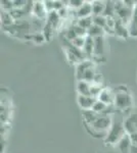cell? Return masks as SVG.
<instances>
[{"instance_id":"cell-1","label":"cell","mask_w":137,"mask_h":153,"mask_svg":"<svg viewBox=\"0 0 137 153\" xmlns=\"http://www.w3.org/2000/svg\"><path fill=\"white\" fill-rule=\"evenodd\" d=\"M114 120L112 118V115L109 114H99L98 117L92 123L91 125L86 126L87 132L94 138H104L108 135Z\"/></svg>"},{"instance_id":"cell-2","label":"cell","mask_w":137,"mask_h":153,"mask_svg":"<svg viewBox=\"0 0 137 153\" xmlns=\"http://www.w3.org/2000/svg\"><path fill=\"white\" fill-rule=\"evenodd\" d=\"M115 90V107L118 110H127L133 106V96L128 87L120 85Z\"/></svg>"},{"instance_id":"cell-3","label":"cell","mask_w":137,"mask_h":153,"mask_svg":"<svg viewBox=\"0 0 137 153\" xmlns=\"http://www.w3.org/2000/svg\"><path fill=\"white\" fill-rule=\"evenodd\" d=\"M127 134L124 123L114 122L109 129L106 137L103 139L106 146L116 147V145L122 140V138Z\"/></svg>"},{"instance_id":"cell-4","label":"cell","mask_w":137,"mask_h":153,"mask_svg":"<svg viewBox=\"0 0 137 153\" xmlns=\"http://www.w3.org/2000/svg\"><path fill=\"white\" fill-rule=\"evenodd\" d=\"M64 51L66 53L67 60L72 65L76 66L79 62L87 59V56L85 55L84 51L81 50V49L76 48L69 41H66V43L64 44Z\"/></svg>"},{"instance_id":"cell-5","label":"cell","mask_w":137,"mask_h":153,"mask_svg":"<svg viewBox=\"0 0 137 153\" xmlns=\"http://www.w3.org/2000/svg\"><path fill=\"white\" fill-rule=\"evenodd\" d=\"M106 52V36L94 38V52L92 60L96 62L97 60H104V54Z\"/></svg>"},{"instance_id":"cell-6","label":"cell","mask_w":137,"mask_h":153,"mask_svg":"<svg viewBox=\"0 0 137 153\" xmlns=\"http://www.w3.org/2000/svg\"><path fill=\"white\" fill-rule=\"evenodd\" d=\"M93 66H95V62L92 59L89 58L79 62L78 65L75 66V76H76L77 81L83 80L84 74L86 73V71L89 70L90 68H93Z\"/></svg>"},{"instance_id":"cell-7","label":"cell","mask_w":137,"mask_h":153,"mask_svg":"<svg viewBox=\"0 0 137 153\" xmlns=\"http://www.w3.org/2000/svg\"><path fill=\"white\" fill-rule=\"evenodd\" d=\"M48 16L45 6H44L43 1H34L33 3V8H32V16L34 18L41 19V21H45Z\"/></svg>"},{"instance_id":"cell-8","label":"cell","mask_w":137,"mask_h":153,"mask_svg":"<svg viewBox=\"0 0 137 153\" xmlns=\"http://www.w3.org/2000/svg\"><path fill=\"white\" fill-rule=\"evenodd\" d=\"M96 98L92 96H83V95H77V103L79 107L82 109V111L85 110H92L94 104L96 102Z\"/></svg>"},{"instance_id":"cell-9","label":"cell","mask_w":137,"mask_h":153,"mask_svg":"<svg viewBox=\"0 0 137 153\" xmlns=\"http://www.w3.org/2000/svg\"><path fill=\"white\" fill-rule=\"evenodd\" d=\"M97 100L103 102L104 104L109 106H114L115 105V90L112 88L103 87V91L100 92Z\"/></svg>"},{"instance_id":"cell-10","label":"cell","mask_w":137,"mask_h":153,"mask_svg":"<svg viewBox=\"0 0 137 153\" xmlns=\"http://www.w3.org/2000/svg\"><path fill=\"white\" fill-rule=\"evenodd\" d=\"M132 139H131V136L129 134H126L122 138V140L118 144L116 145V149L118 150V153H130L131 147H132Z\"/></svg>"},{"instance_id":"cell-11","label":"cell","mask_w":137,"mask_h":153,"mask_svg":"<svg viewBox=\"0 0 137 153\" xmlns=\"http://www.w3.org/2000/svg\"><path fill=\"white\" fill-rule=\"evenodd\" d=\"M93 16V9H92V1H85L78 10H76V19H84Z\"/></svg>"},{"instance_id":"cell-12","label":"cell","mask_w":137,"mask_h":153,"mask_svg":"<svg viewBox=\"0 0 137 153\" xmlns=\"http://www.w3.org/2000/svg\"><path fill=\"white\" fill-rule=\"evenodd\" d=\"M114 35L117 37H120V38H123V39H127L128 37H130L128 27H127L125 24L122 23L120 19H117V23L114 29Z\"/></svg>"},{"instance_id":"cell-13","label":"cell","mask_w":137,"mask_h":153,"mask_svg":"<svg viewBox=\"0 0 137 153\" xmlns=\"http://www.w3.org/2000/svg\"><path fill=\"white\" fill-rule=\"evenodd\" d=\"M90 88H91L90 83L86 82V81H84V80L77 81V84H76L77 95L90 96Z\"/></svg>"},{"instance_id":"cell-14","label":"cell","mask_w":137,"mask_h":153,"mask_svg":"<svg viewBox=\"0 0 137 153\" xmlns=\"http://www.w3.org/2000/svg\"><path fill=\"white\" fill-rule=\"evenodd\" d=\"M128 30L130 37H137V2L134 5L130 23L128 25Z\"/></svg>"},{"instance_id":"cell-15","label":"cell","mask_w":137,"mask_h":153,"mask_svg":"<svg viewBox=\"0 0 137 153\" xmlns=\"http://www.w3.org/2000/svg\"><path fill=\"white\" fill-rule=\"evenodd\" d=\"M83 51L85 53V55L87 56V58L92 59L93 58V52H94V39L91 37L87 36L86 37V41H85V45H84Z\"/></svg>"},{"instance_id":"cell-16","label":"cell","mask_w":137,"mask_h":153,"mask_svg":"<svg viewBox=\"0 0 137 153\" xmlns=\"http://www.w3.org/2000/svg\"><path fill=\"white\" fill-rule=\"evenodd\" d=\"M92 9H93V16H103L104 10H106V1L93 0Z\"/></svg>"},{"instance_id":"cell-17","label":"cell","mask_w":137,"mask_h":153,"mask_svg":"<svg viewBox=\"0 0 137 153\" xmlns=\"http://www.w3.org/2000/svg\"><path fill=\"white\" fill-rule=\"evenodd\" d=\"M106 31L104 29L100 28V27L96 26V25H92L90 28L87 31V36L91 37V38H97V37H101V36H106Z\"/></svg>"},{"instance_id":"cell-18","label":"cell","mask_w":137,"mask_h":153,"mask_svg":"<svg viewBox=\"0 0 137 153\" xmlns=\"http://www.w3.org/2000/svg\"><path fill=\"white\" fill-rule=\"evenodd\" d=\"M1 22L3 25L4 29H7L9 27L13 26L16 21L12 18V16L10 14V12H6V11H2L1 12Z\"/></svg>"},{"instance_id":"cell-19","label":"cell","mask_w":137,"mask_h":153,"mask_svg":"<svg viewBox=\"0 0 137 153\" xmlns=\"http://www.w3.org/2000/svg\"><path fill=\"white\" fill-rule=\"evenodd\" d=\"M77 25H79L82 28H84L85 30L88 31V29L93 25V16H88V18H84V19H79L76 22Z\"/></svg>"},{"instance_id":"cell-20","label":"cell","mask_w":137,"mask_h":153,"mask_svg":"<svg viewBox=\"0 0 137 153\" xmlns=\"http://www.w3.org/2000/svg\"><path fill=\"white\" fill-rule=\"evenodd\" d=\"M104 16H116V7L115 1H106V10L103 13Z\"/></svg>"},{"instance_id":"cell-21","label":"cell","mask_w":137,"mask_h":153,"mask_svg":"<svg viewBox=\"0 0 137 153\" xmlns=\"http://www.w3.org/2000/svg\"><path fill=\"white\" fill-rule=\"evenodd\" d=\"M97 71H96V68L95 66H93V68H90L89 70L86 71V73L84 74V76H83V80L86 81V82L92 84L94 81V78H95Z\"/></svg>"},{"instance_id":"cell-22","label":"cell","mask_w":137,"mask_h":153,"mask_svg":"<svg viewBox=\"0 0 137 153\" xmlns=\"http://www.w3.org/2000/svg\"><path fill=\"white\" fill-rule=\"evenodd\" d=\"M29 39L32 42H34L35 44H42L43 42L46 41L45 36H44V34L42 33V32H38V33L31 34V35L29 36Z\"/></svg>"},{"instance_id":"cell-23","label":"cell","mask_w":137,"mask_h":153,"mask_svg":"<svg viewBox=\"0 0 137 153\" xmlns=\"http://www.w3.org/2000/svg\"><path fill=\"white\" fill-rule=\"evenodd\" d=\"M93 25L106 29V16H93Z\"/></svg>"},{"instance_id":"cell-24","label":"cell","mask_w":137,"mask_h":153,"mask_svg":"<svg viewBox=\"0 0 137 153\" xmlns=\"http://www.w3.org/2000/svg\"><path fill=\"white\" fill-rule=\"evenodd\" d=\"M103 86L101 85H96V84H91V88H90V96L94 98H98L100 92L103 91Z\"/></svg>"},{"instance_id":"cell-25","label":"cell","mask_w":137,"mask_h":153,"mask_svg":"<svg viewBox=\"0 0 137 153\" xmlns=\"http://www.w3.org/2000/svg\"><path fill=\"white\" fill-rule=\"evenodd\" d=\"M2 11L10 12L14 9L13 6V0H2L1 1Z\"/></svg>"},{"instance_id":"cell-26","label":"cell","mask_w":137,"mask_h":153,"mask_svg":"<svg viewBox=\"0 0 137 153\" xmlns=\"http://www.w3.org/2000/svg\"><path fill=\"white\" fill-rule=\"evenodd\" d=\"M85 41H86V37H77L75 40L71 42V43H72V45L75 46L76 48L83 50L84 45H85Z\"/></svg>"},{"instance_id":"cell-27","label":"cell","mask_w":137,"mask_h":153,"mask_svg":"<svg viewBox=\"0 0 137 153\" xmlns=\"http://www.w3.org/2000/svg\"><path fill=\"white\" fill-rule=\"evenodd\" d=\"M73 29H74L75 33H76V35L78 37H87V30L82 28V27H80L79 25H77L76 23L73 25Z\"/></svg>"},{"instance_id":"cell-28","label":"cell","mask_w":137,"mask_h":153,"mask_svg":"<svg viewBox=\"0 0 137 153\" xmlns=\"http://www.w3.org/2000/svg\"><path fill=\"white\" fill-rule=\"evenodd\" d=\"M84 3H85V1H83V0H71V1H69L68 7L69 8L74 9V10L76 11V10H78Z\"/></svg>"},{"instance_id":"cell-29","label":"cell","mask_w":137,"mask_h":153,"mask_svg":"<svg viewBox=\"0 0 137 153\" xmlns=\"http://www.w3.org/2000/svg\"><path fill=\"white\" fill-rule=\"evenodd\" d=\"M28 1L26 0H13V6L14 9H23L27 6Z\"/></svg>"},{"instance_id":"cell-30","label":"cell","mask_w":137,"mask_h":153,"mask_svg":"<svg viewBox=\"0 0 137 153\" xmlns=\"http://www.w3.org/2000/svg\"><path fill=\"white\" fill-rule=\"evenodd\" d=\"M92 84H96V85L103 86V75H101V74H99V73H97L95 78H94L93 83H92Z\"/></svg>"},{"instance_id":"cell-31","label":"cell","mask_w":137,"mask_h":153,"mask_svg":"<svg viewBox=\"0 0 137 153\" xmlns=\"http://www.w3.org/2000/svg\"><path fill=\"white\" fill-rule=\"evenodd\" d=\"M130 136H131V139H132V142H133V144L137 145V133H135V134H132Z\"/></svg>"}]
</instances>
